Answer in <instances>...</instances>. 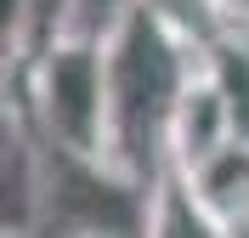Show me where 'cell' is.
<instances>
[{
  "label": "cell",
  "mask_w": 249,
  "mask_h": 238,
  "mask_svg": "<svg viewBox=\"0 0 249 238\" xmlns=\"http://www.w3.org/2000/svg\"><path fill=\"white\" fill-rule=\"evenodd\" d=\"M187 46H198L193 29L153 6H130L108 29V96H113V165L142 176L164 159V130L181 91L204 68H193Z\"/></svg>",
  "instance_id": "1"
},
{
  "label": "cell",
  "mask_w": 249,
  "mask_h": 238,
  "mask_svg": "<svg viewBox=\"0 0 249 238\" xmlns=\"http://www.w3.org/2000/svg\"><path fill=\"white\" fill-rule=\"evenodd\" d=\"M40 125L62 153L113 165V96H108V40L57 34L29 68Z\"/></svg>",
  "instance_id": "2"
},
{
  "label": "cell",
  "mask_w": 249,
  "mask_h": 238,
  "mask_svg": "<svg viewBox=\"0 0 249 238\" xmlns=\"http://www.w3.org/2000/svg\"><path fill=\"white\" fill-rule=\"evenodd\" d=\"M232 142V113H227V96H221L215 74L204 68L193 85L181 91V102H176L170 113V130H164V165H176V170H198L210 153H221V147Z\"/></svg>",
  "instance_id": "3"
},
{
  "label": "cell",
  "mask_w": 249,
  "mask_h": 238,
  "mask_svg": "<svg viewBox=\"0 0 249 238\" xmlns=\"http://www.w3.org/2000/svg\"><path fill=\"white\" fill-rule=\"evenodd\" d=\"M193 187L221 233H249V142L232 136L221 153H210L193 170Z\"/></svg>",
  "instance_id": "4"
},
{
  "label": "cell",
  "mask_w": 249,
  "mask_h": 238,
  "mask_svg": "<svg viewBox=\"0 0 249 238\" xmlns=\"http://www.w3.org/2000/svg\"><path fill=\"white\" fill-rule=\"evenodd\" d=\"M40 216V159L23 136H6V187H0V221L6 233H23Z\"/></svg>",
  "instance_id": "5"
},
{
  "label": "cell",
  "mask_w": 249,
  "mask_h": 238,
  "mask_svg": "<svg viewBox=\"0 0 249 238\" xmlns=\"http://www.w3.org/2000/svg\"><path fill=\"white\" fill-rule=\"evenodd\" d=\"M204 68L215 74L221 96H227L232 136L249 142V51H244V46H210V51H204Z\"/></svg>",
  "instance_id": "6"
},
{
  "label": "cell",
  "mask_w": 249,
  "mask_h": 238,
  "mask_svg": "<svg viewBox=\"0 0 249 238\" xmlns=\"http://www.w3.org/2000/svg\"><path fill=\"white\" fill-rule=\"evenodd\" d=\"M142 6H153V12L176 17L181 29H193V23H198V6H204V0H142ZM204 12H210V6H204Z\"/></svg>",
  "instance_id": "7"
},
{
  "label": "cell",
  "mask_w": 249,
  "mask_h": 238,
  "mask_svg": "<svg viewBox=\"0 0 249 238\" xmlns=\"http://www.w3.org/2000/svg\"><path fill=\"white\" fill-rule=\"evenodd\" d=\"M204 6H210V12H232L238 0H204Z\"/></svg>",
  "instance_id": "8"
}]
</instances>
